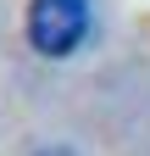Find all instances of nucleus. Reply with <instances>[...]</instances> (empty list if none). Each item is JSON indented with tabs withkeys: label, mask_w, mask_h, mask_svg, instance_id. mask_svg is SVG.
<instances>
[{
	"label": "nucleus",
	"mask_w": 150,
	"mask_h": 156,
	"mask_svg": "<svg viewBox=\"0 0 150 156\" xmlns=\"http://www.w3.org/2000/svg\"><path fill=\"white\" fill-rule=\"evenodd\" d=\"M89 34V0H28V45L39 56H72Z\"/></svg>",
	"instance_id": "f257e3e1"
}]
</instances>
